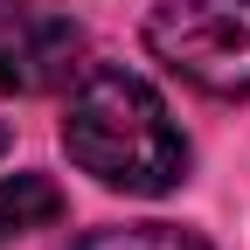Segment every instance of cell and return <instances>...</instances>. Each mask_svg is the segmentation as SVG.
<instances>
[{"instance_id": "1", "label": "cell", "mask_w": 250, "mask_h": 250, "mask_svg": "<svg viewBox=\"0 0 250 250\" xmlns=\"http://www.w3.org/2000/svg\"><path fill=\"white\" fill-rule=\"evenodd\" d=\"M62 153L118 195H167L188 174V139L167 98L118 62L77 70L70 104H62Z\"/></svg>"}, {"instance_id": "6", "label": "cell", "mask_w": 250, "mask_h": 250, "mask_svg": "<svg viewBox=\"0 0 250 250\" xmlns=\"http://www.w3.org/2000/svg\"><path fill=\"white\" fill-rule=\"evenodd\" d=\"M0 153H7V125H0Z\"/></svg>"}, {"instance_id": "2", "label": "cell", "mask_w": 250, "mask_h": 250, "mask_svg": "<svg viewBox=\"0 0 250 250\" xmlns=\"http://www.w3.org/2000/svg\"><path fill=\"white\" fill-rule=\"evenodd\" d=\"M146 49L208 98H250V0H160Z\"/></svg>"}, {"instance_id": "4", "label": "cell", "mask_w": 250, "mask_h": 250, "mask_svg": "<svg viewBox=\"0 0 250 250\" xmlns=\"http://www.w3.org/2000/svg\"><path fill=\"white\" fill-rule=\"evenodd\" d=\"M62 208L70 202H62V188L49 174H7L0 181V243H14L28 229H56Z\"/></svg>"}, {"instance_id": "3", "label": "cell", "mask_w": 250, "mask_h": 250, "mask_svg": "<svg viewBox=\"0 0 250 250\" xmlns=\"http://www.w3.org/2000/svg\"><path fill=\"white\" fill-rule=\"evenodd\" d=\"M83 70V28L49 0H0V90L49 98Z\"/></svg>"}, {"instance_id": "5", "label": "cell", "mask_w": 250, "mask_h": 250, "mask_svg": "<svg viewBox=\"0 0 250 250\" xmlns=\"http://www.w3.org/2000/svg\"><path fill=\"white\" fill-rule=\"evenodd\" d=\"M62 250H208L195 229H174V223H125V229H83Z\"/></svg>"}]
</instances>
